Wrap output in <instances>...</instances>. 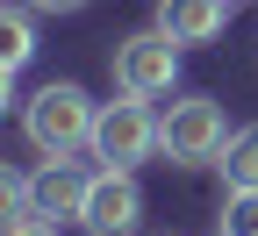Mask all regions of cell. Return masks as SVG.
<instances>
[{
  "instance_id": "obj_5",
  "label": "cell",
  "mask_w": 258,
  "mask_h": 236,
  "mask_svg": "<svg viewBox=\"0 0 258 236\" xmlns=\"http://www.w3.org/2000/svg\"><path fill=\"white\" fill-rule=\"evenodd\" d=\"M137 222H144V186H137V172L101 165V172H93V193H86L79 229H86V236H129Z\"/></svg>"
},
{
  "instance_id": "obj_2",
  "label": "cell",
  "mask_w": 258,
  "mask_h": 236,
  "mask_svg": "<svg viewBox=\"0 0 258 236\" xmlns=\"http://www.w3.org/2000/svg\"><path fill=\"white\" fill-rule=\"evenodd\" d=\"M222 143H230V115H222L208 93H186V100H172V108L158 115V150L172 165H215Z\"/></svg>"
},
{
  "instance_id": "obj_3",
  "label": "cell",
  "mask_w": 258,
  "mask_h": 236,
  "mask_svg": "<svg viewBox=\"0 0 258 236\" xmlns=\"http://www.w3.org/2000/svg\"><path fill=\"white\" fill-rule=\"evenodd\" d=\"M158 150V115L144 93H122L101 108V122H93V158L115 165V172H137V165Z\"/></svg>"
},
{
  "instance_id": "obj_1",
  "label": "cell",
  "mask_w": 258,
  "mask_h": 236,
  "mask_svg": "<svg viewBox=\"0 0 258 236\" xmlns=\"http://www.w3.org/2000/svg\"><path fill=\"white\" fill-rule=\"evenodd\" d=\"M93 122H101V108L72 79H50L22 108V136L36 143V158H79V150H93Z\"/></svg>"
},
{
  "instance_id": "obj_9",
  "label": "cell",
  "mask_w": 258,
  "mask_h": 236,
  "mask_svg": "<svg viewBox=\"0 0 258 236\" xmlns=\"http://www.w3.org/2000/svg\"><path fill=\"white\" fill-rule=\"evenodd\" d=\"M36 57V29H29V0L22 8H0V72H22Z\"/></svg>"
},
{
  "instance_id": "obj_11",
  "label": "cell",
  "mask_w": 258,
  "mask_h": 236,
  "mask_svg": "<svg viewBox=\"0 0 258 236\" xmlns=\"http://www.w3.org/2000/svg\"><path fill=\"white\" fill-rule=\"evenodd\" d=\"M36 15H72V8H86V0H29Z\"/></svg>"
},
{
  "instance_id": "obj_12",
  "label": "cell",
  "mask_w": 258,
  "mask_h": 236,
  "mask_svg": "<svg viewBox=\"0 0 258 236\" xmlns=\"http://www.w3.org/2000/svg\"><path fill=\"white\" fill-rule=\"evenodd\" d=\"M8 236H57V222H15Z\"/></svg>"
},
{
  "instance_id": "obj_7",
  "label": "cell",
  "mask_w": 258,
  "mask_h": 236,
  "mask_svg": "<svg viewBox=\"0 0 258 236\" xmlns=\"http://www.w3.org/2000/svg\"><path fill=\"white\" fill-rule=\"evenodd\" d=\"M230 8L237 0H158V29H165L179 50H194V43H215L222 36Z\"/></svg>"
},
{
  "instance_id": "obj_4",
  "label": "cell",
  "mask_w": 258,
  "mask_h": 236,
  "mask_svg": "<svg viewBox=\"0 0 258 236\" xmlns=\"http://www.w3.org/2000/svg\"><path fill=\"white\" fill-rule=\"evenodd\" d=\"M115 86H122V93H144V100L172 93V86H179V43H172L158 22L137 29V36H122V43H115Z\"/></svg>"
},
{
  "instance_id": "obj_6",
  "label": "cell",
  "mask_w": 258,
  "mask_h": 236,
  "mask_svg": "<svg viewBox=\"0 0 258 236\" xmlns=\"http://www.w3.org/2000/svg\"><path fill=\"white\" fill-rule=\"evenodd\" d=\"M29 186H36V215L43 222H79L86 215V193H93V172H79L72 158H43V172Z\"/></svg>"
},
{
  "instance_id": "obj_10",
  "label": "cell",
  "mask_w": 258,
  "mask_h": 236,
  "mask_svg": "<svg viewBox=\"0 0 258 236\" xmlns=\"http://www.w3.org/2000/svg\"><path fill=\"white\" fill-rule=\"evenodd\" d=\"M222 236H258V193H230L222 200Z\"/></svg>"
},
{
  "instance_id": "obj_8",
  "label": "cell",
  "mask_w": 258,
  "mask_h": 236,
  "mask_svg": "<svg viewBox=\"0 0 258 236\" xmlns=\"http://www.w3.org/2000/svg\"><path fill=\"white\" fill-rule=\"evenodd\" d=\"M222 186L230 193H258V122H244V129H230V143H222Z\"/></svg>"
}]
</instances>
